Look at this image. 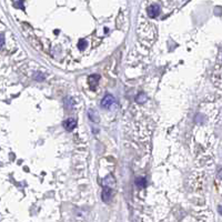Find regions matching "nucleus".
<instances>
[{"instance_id": "2", "label": "nucleus", "mask_w": 222, "mask_h": 222, "mask_svg": "<svg viewBox=\"0 0 222 222\" xmlns=\"http://www.w3.org/2000/svg\"><path fill=\"white\" fill-rule=\"evenodd\" d=\"M160 13V8L158 5H151L148 8V16L150 18H157Z\"/></svg>"}, {"instance_id": "12", "label": "nucleus", "mask_w": 222, "mask_h": 222, "mask_svg": "<svg viewBox=\"0 0 222 222\" xmlns=\"http://www.w3.org/2000/svg\"><path fill=\"white\" fill-rule=\"evenodd\" d=\"M3 43H5V36L1 35V33H0V48L2 47Z\"/></svg>"}, {"instance_id": "7", "label": "nucleus", "mask_w": 222, "mask_h": 222, "mask_svg": "<svg viewBox=\"0 0 222 222\" xmlns=\"http://www.w3.org/2000/svg\"><path fill=\"white\" fill-rule=\"evenodd\" d=\"M88 116H89L90 120L93 121V122H98V121H99V116H98V112L96 110L90 109L89 111H88Z\"/></svg>"}, {"instance_id": "4", "label": "nucleus", "mask_w": 222, "mask_h": 222, "mask_svg": "<svg viewBox=\"0 0 222 222\" xmlns=\"http://www.w3.org/2000/svg\"><path fill=\"white\" fill-rule=\"evenodd\" d=\"M102 185L103 187H109V188H111V189H113V188L116 187L115 178H113L112 175H108V177H106L102 181Z\"/></svg>"}, {"instance_id": "8", "label": "nucleus", "mask_w": 222, "mask_h": 222, "mask_svg": "<svg viewBox=\"0 0 222 222\" xmlns=\"http://www.w3.org/2000/svg\"><path fill=\"white\" fill-rule=\"evenodd\" d=\"M146 185H147V181H146V178L143 177H139L136 179V185L139 188H143L146 187Z\"/></svg>"}, {"instance_id": "6", "label": "nucleus", "mask_w": 222, "mask_h": 222, "mask_svg": "<svg viewBox=\"0 0 222 222\" xmlns=\"http://www.w3.org/2000/svg\"><path fill=\"white\" fill-rule=\"evenodd\" d=\"M99 79H100L99 75H91L89 78H88V83H89V86L91 87V89H95L96 86L98 85Z\"/></svg>"}, {"instance_id": "9", "label": "nucleus", "mask_w": 222, "mask_h": 222, "mask_svg": "<svg viewBox=\"0 0 222 222\" xmlns=\"http://www.w3.org/2000/svg\"><path fill=\"white\" fill-rule=\"evenodd\" d=\"M65 105L67 108H69V109H72L73 106H75V101H73V99L71 97H67L65 99Z\"/></svg>"}, {"instance_id": "5", "label": "nucleus", "mask_w": 222, "mask_h": 222, "mask_svg": "<svg viewBox=\"0 0 222 222\" xmlns=\"http://www.w3.org/2000/svg\"><path fill=\"white\" fill-rule=\"evenodd\" d=\"M76 126H77V121L75 119H72V118H69V119L66 120L65 122H63V127L68 131H72L76 128Z\"/></svg>"}, {"instance_id": "10", "label": "nucleus", "mask_w": 222, "mask_h": 222, "mask_svg": "<svg viewBox=\"0 0 222 222\" xmlns=\"http://www.w3.org/2000/svg\"><path fill=\"white\" fill-rule=\"evenodd\" d=\"M136 100H137L138 103H145L147 101V96L145 93H139L137 96V98H136Z\"/></svg>"}, {"instance_id": "15", "label": "nucleus", "mask_w": 222, "mask_h": 222, "mask_svg": "<svg viewBox=\"0 0 222 222\" xmlns=\"http://www.w3.org/2000/svg\"><path fill=\"white\" fill-rule=\"evenodd\" d=\"M218 210H219V212L222 215V207H219V208H218Z\"/></svg>"}, {"instance_id": "14", "label": "nucleus", "mask_w": 222, "mask_h": 222, "mask_svg": "<svg viewBox=\"0 0 222 222\" xmlns=\"http://www.w3.org/2000/svg\"><path fill=\"white\" fill-rule=\"evenodd\" d=\"M218 178H219V179H222V169L220 170L219 173H218Z\"/></svg>"}, {"instance_id": "11", "label": "nucleus", "mask_w": 222, "mask_h": 222, "mask_svg": "<svg viewBox=\"0 0 222 222\" xmlns=\"http://www.w3.org/2000/svg\"><path fill=\"white\" fill-rule=\"evenodd\" d=\"M86 46H87V42H86V40L81 39L79 41V43H78V48H79L80 50H83L86 48Z\"/></svg>"}, {"instance_id": "3", "label": "nucleus", "mask_w": 222, "mask_h": 222, "mask_svg": "<svg viewBox=\"0 0 222 222\" xmlns=\"http://www.w3.org/2000/svg\"><path fill=\"white\" fill-rule=\"evenodd\" d=\"M112 198V189L109 187H103L102 189V200L105 202H109Z\"/></svg>"}, {"instance_id": "13", "label": "nucleus", "mask_w": 222, "mask_h": 222, "mask_svg": "<svg viewBox=\"0 0 222 222\" xmlns=\"http://www.w3.org/2000/svg\"><path fill=\"white\" fill-rule=\"evenodd\" d=\"M43 75H41V73H38L37 76H36V79L38 80V81H41V79H43Z\"/></svg>"}, {"instance_id": "1", "label": "nucleus", "mask_w": 222, "mask_h": 222, "mask_svg": "<svg viewBox=\"0 0 222 222\" xmlns=\"http://www.w3.org/2000/svg\"><path fill=\"white\" fill-rule=\"evenodd\" d=\"M115 105H116V99L115 97L111 95H107L101 100V107L105 108V109H111L112 106Z\"/></svg>"}]
</instances>
